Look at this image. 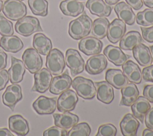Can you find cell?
Listing matches in <instances>:
<instances>
[{
  "mask_svg": "<svg viewBox=\"0 0 153 136\" xmlns=\"http://www.w3.org/2000/svg\"><path fill=\"white\" fill-rule=\"evenodd\" d=\"M78 1H79V0H78Z\"/></svg>",
  "mask_w": 153,
  "mask_h": 136,
  "instance_id": "11a10c76",
  "label": "cell"
},
{
  "mask_svg": "<svg viewBox=\"0 0 153 136\" xmlns=\"http://www.w3.org/2000/svg\"><path fill=\"white\" fill-rule=\"evenodd\" d=\"M10 129L17 135L23 136L29 132V126L27 121L21 115L15 114L8 119Z\"/></svg>",
  "mask_w": 153,
  "mask_h": 136,
  "instance_id": "ac0fdd59",
  "label": "cell"
},
{
  "mask_svg": "<svg viewBox=\"0 0 153 136\" xmlns=\"http://www.w3.org/2000/svg\"><path fill=\"white\" fill-rule=\"evenodd\" d=\"M20 1H23V0H20Z\"/></svg>",
  "mask_w": 153,
  "mask_h": 136,
  "instance_id": "db71d44e",
  "label": "cell"
},
{
  "mask_svg": "<svg viewBox=\"0 0 153 136\" xmlns=\"http://www.w3.org/2000/svg\"><path fill=\"white\" fill-rule=\"evenodd\" d=\"M22 58L25 68L31 74H35L41 69L42 59L35 49L29 48L25 50Z\"/></svg>",
  "mask_w": 153,
  "mask_h": 136,
  "instance_id": "52a82bcc",
  "label": "cell"
},
{
  "mask_svg": "<svg viewBox=\"0 0 153 136\" xmlns=\"http://www.w3.org/2000/svg\"><path fill=\"white\" fill-rule=\"evenodd\" d=\"M123 72L131 83L140 84L142 80V72L139 67L132 61H127L122 65Z\"/></svg>",
  "mask_w": 153,
  "mask_h": 136,
  "instance_id": "603a6c76",
  "label": "cell"
},
{
  "mask_svg": "<svg viewBox=\"0 0 153 136\" xmlns=\"http://www.w3.org/2000/svg\"><path fill=\"white\" fill-rule=\"evenodd\" d=\"M143 3L148 7L153 8V0H142Z\"/></svg>",
  "mask_w": 153,
  "mask_h": 136,
  "instance_id": "681fc988",
  "label": "cell"
},
{
  "mask_svg": "<svg viewBox=\"0 0 153 136\" xmlns=\"http://www.w3.org/2000/svg\"><path fill=\"white\" fill-rule=\"evenodd\" d=\"M91 14L99 17H108L112 11L110 5L103 0H88L85 4Z\"/></svg>",
  "mask_w": 153,
  "mask_h": 136,
  "instance_id": "484cf974",
  "label": "cell"
},
{
  "mask_svg": "<svg viewBox=\"0 0 153 136\" xmlns=\"http://www.w3.org/2000/svg\"><path fill=\"white\" fill-rule=\"evenodd\" d=\"M92 25L93 20L84 13L69 23V35L74 40H78L82 39L89 35Z\"/></svg>",
  "mask_w": 153,
  "mask_h": 136,
  "instance_id": "6da1fadb",
  "label": "cell"
},
{
  "mask_svg": "<svg viewBox=\"0 0 153 136\" xmlns=\"http://www.w3.org/2000/svg\"><path fill=\"white\" fill-rule=\"evenodd\" d=\"M145 123L147 128L153 130V107L151 108L145 116Z\"/></svg>",
  "mask_w": 153,
  "mask_h": 136,
  "instance_id": "7bdbcfd3",
  "label": "cell"
},
{
  "mask_svg": "<svg viewBox=\"0 0 153 136\" xmlns=\"http://www.w3.org/2000/svg\"><path fill=\"white\" fill-rule=\"evenodd\" d=\"M91 133V128L86 122H81L74 125L68 132V136H89Z\"/></svg>",
  "mask_w": 153,
  "mask_h": 136,
  "instance_id": "d590c367",
  "label": "cell"
},
{
  "mask_svg": "<svg viewBox=\"0 0 153 136\" xmlns=\"http://www.w3.org/2000/svg\"><path fill=\"white\" fill-rule=\"evenodd\" d=\"M116 134V127L111 123H106L99 126L96 136H115Z\"/></svg>",
  "mask_w": 153,
  "mask_h": 136,
  "instance_id": "74e56055",
  "label": "cell"
},
{
  "mask_svg": "<svg viewBox=\"0 0 153 136\" xmlns=\"http://www.w3.org/2000/svg\"><path fill=\"white\" fill-rule=\"evenodd\" d=\"M10 80L8 71L5 69L0 71V91L3 90Z\"/></svg>",
  "mask_w": 153,
  "mask_h": 136,
  "instance_id": "b9f144b4",
  "label": "cell"
},
{
  "mask_svg": "<svg viewBox=\"0 0 153 136\" xmlns=\"http://www.w3.org/2000/svg\"><path fill=\"white\" fill-rule=\"evenodd\" d=\"M121 105L131 106L138 98L139 92L135 83H128L126 86L121 89Z\"/></svg>",
  "mask_w": 153,
  "mask_h": 136,
  "instance_id": "83f0119b",
  "label": "cell"
},
{
  "mask_svg": "<svg viewBox=\"0 0 153 136\" xmlns=\"http://www.w3.org/2000/svg\"><path fill=\"white\" fill-rule=\"evenodd\" d=\"M59 8L63 14L76 17L84 11V4L78 0H64L60 2Z\"/></svg>",
  "mask_w": 153,
  "mask_h": 136,
  "instance_id": "cb8c5ba5",
  "label": "cell"
},
{
  "mask_svg": "<svg viewBox=\"0 0 153 136\" xmlns=\"http://www.w3.org/2000/svg\"><path fill=\"white\" fill-rule=\"evenodd\" d=\"M0 136H14L7 128H0Z\"/></svg>",
  "mask_w": 153,
  "mask_h": 136,
  "instance_id": "7dc6e473",
  "label": "cell"
},
{
  "mask_svg": "<svg viewBox=\"0 0 153 136\" xmlns=\"http://www.w3.org/2000/svg\"><path fill=\"white\" fill-rule=\"evenodd\" d=\"M53 117L55 125L65 129L72 128L78 123L79 120V117L77 115L69 111L63 112L62 114H53Z\"/></svg>",
  "mask_w": 153,
  "mask_h": 136,
  "instance_id": "4316f807",
  "label": "cell"
},
{
  "mask_svg": "<svg viewBox=\"0 0 153 136\" xmlns=\"http://www.w3.org/2000/svg\"><path fill=\"white\" fill-rule=\"evenodd\" d=\"M14 28L13 23L0 14V34L2 36L13 35Z\"/></svg>",
  "mask_w": 153,
  "mask_h": 136,
  "instance_id": "8d00e7d4",
  "label": "cell"
},
{
  "mask_svg": "<svg viewBox=\"0 0 153 136\" xmlns=\"http://www.w3.org/2000/svg\"><path fill=\"white\" fill-rule=\"evenodd\" d=\"M21 86L16 83L8 86L2 96L4 105L8 107L11 111H14L16 104L22 99Z\"/></svg>",
  "mask_w": 153,
  "mask_h": 136,
  "instance_id": "30bf717a",
  "label": "cell"
},
{
  "mask_svg": "<svg viewBox=\"0 0 153 136\" xmlns=\"http://www.w3.org/2000/svg\"><path fill=\"white\" fill-rule=\"evenodd\" d=\"M71 86L76 93L84 99H91L96 95V87L90 79L81 76L76 77L72 80Z\"/></svg>",
  "mask_w": 153,
  "mask_h": 136,
  "instance_id": "7a4b0ae2",
  "label": "cell"
},
{
  "mask_svg": "<svg viewBox=\"0 0 153 136\" xmlns=\"http://www.w3.org/2000/svg\"><path fill=\"white\" fill-rule=\"evenodd\" d=\"M150 49H151V55L152 58V62H153V45L150 47Z\"/></svg>",
  "mask_w": 153,
  "mask_h": 136,
  "instance_id": "816d5d0a",
  "label": "cell"
},
{
  "mask_svg": "<svg viewBox=\"0 0 153 136\" xmlns=\"http://www.w3.org/2000/svg\"><path fill=\"white\" fill-rule=\"evenodd\" d=\"M11 66L8 70L10 82L18 83L23 79V76L26 71V68L23 61L11 56Z\"/></svg>",
  "mask_w": 153,
  "mask_h": 136,
  "instance_id": "ffe728a7",
  "label": "cell"
},
{
  "mask_svg": "<svg viewBox=\"0 0 153 136\" xmlns=\"http://www.w3.org/2000/svg\"><path fill=\"white\" fill-rule=\"evenodd\" d=\"M2 6H3V2L2 0H0V12L2 9Z\"/></svg>",
  "mask_w": 153,
  "mask_h": 136,
  "instance_id": "f5cc1de1",
  "label": "cell"
},
{
  "mask_svg": "<svg viewBox=\"0 0 153 136\" xmlns=\"http://www.w3.org/2000/svg\"><path fill=\"white\" fill-rule=\"evenodd\" d=\"M72 80L69 75L68 71L62 75L54 77L50 86V92L54 95H60L69 89L72 85Z\"/></svg>",
  "mask_w": 153,
  "mask_h": 136,
  "instance_id": "4fadbf2b",
  "label": "cell"
},
{
  "mask_svg": "<svg viewBox=\"0 0 153 136\" xmlns=\"http://www.w3.org/2000/svg\"><path fill=\"white\" fill-rule=\"evenodd\" d=\"M105 2L109 5H115L117 4L120 0H105Z\"/></svg>",
  "mask_w": 153,
  "mask_h": 136,
  "instance_id": "f907efd6",
  "label": "cell"
},
{
  "mask_svg": "<svg viewBox=\"0 0 153 136\" xmlns=\"http://www.w3.org/2000/svg\"><path fill=\"white\" fill-rule=\"evenodd\" d=\"M44 136H67L68 132L66 129L59 128L57 126H51L46 129L44 133Z\"/></svg>",
  "mask_w": 153,
  "mask_h": 136,
  "instance_id": "f35d334b",
  "label": "cell"
},
{
  "mask_svg": "<svg viewBox=\"0 0 153 136\" xmlns=\"http://www.w3.org/2000/svg\"><path fill=\"white\" fill-rule=\"evenodd\" d=\"M143 136H153V131L150 129H145L142 132Z\"/></svg>",
  "mask_w": 153,
  "mask_h": 136,
  "instance_id": "c3c4849f",
  "label": "cell"
},
{
  "mask_svg": "<svg viewBox=\"0 0 153 136\" xmlns=\"http://www.w3.org/2000/svg\"><path fill=\"white\" fill-rule=\"evenodd\" d=\"M33 48L41 55L46 56L52 49V43L50 38L42 33L35 34L33 38Z\"/></svg>",
  "mask_w": 153,
  "mask_h": 136,
  "instance_id": "f1b7e54d",
  "label": "cell"
},
{
  "mask_svg": "<svg viewBox=\"0 0 153 136\" xmlns=\"http://www.w3.org/2000/svg\"><path fill=\"white\" fill-rule=\"evenodd\" d=\"M142 72L144 80L153 82V65H150L143 68Z\"/></svg>",
  "mask_w": 153,
  "mask_h": 136,
  "instance_id": "60d3db41",
  "label": "cell"
},
{
  "mask_svg": "<svg viewBox=\"0 0 153 136\" xmlns=\"http://www.w3.org/2000/svg\"><path fill=\"white\" fill-rule=\"evenodd\" d=\"M32 107L39 114H52L57 107V98L40 96L33 102Z\"/></svg>",
  "mask_w": 153,
  "mask_h": 136,
  "instance_id": "7c38bea8",
  "label": "cell"
},
{
  "mask_svg": "<svg viewBox=\"0 0 153 136\" xmlns=\"http://www.w3.org/2000/svg\"><path fill=\"white\" fill-rule=\"evenodd\" d=\"M151 108L149 101L144 96L138 97L131 105L133 116L138 119L142 123L143 122L145 116Z\"/></svg>",
  "mask_w": 153,
  "mask_h": 136,
  "instance_id": "4dcf8cb0",
  "label": "cell"
},
{
  "mask_svg": "<svg viewBox=\"0 0 153 136\" xmlns=\"http://www.w3.org/2000/svg\"><path fill=\"white\" fill-rule=\"evenodd\" d=\"M143 95L149 102L153 103V84L145 86L143 90Z\"/></svg>",
  "mask_w": 153,
  "mask_h": 136,
  "instance_id": "ee69618b",
  "label": "cell"
},
{
  "mask_svg": "<svg viewBox=\"0 0 153 136\" xmlns=\"http://www.w3.org/2000/svg\"><path fill=\"white\" fill-rule=\"evenodd\" d=\"M103 46V43L94 37H84L78 43L79 50L87 56L99 54Z\"/></svg>",
  "mask_w": 153,
  "mask_h": 136,
  "instance_id": "8fae6325",
  "label": "cell"
},
{
  "mask_svg": "<svg viewBox=\"0 0 153 136\" xmlns=\"http://www.w3.org/2000/svg\"><path fill=\"white\" fill-rule=\"evenodd\" d=\"M126 32V23L119 19H115L109 25L106 36L111 43L115 44L120 41Z\"/></svg>",
  "mask_w": 153,
  "mask_h": 136,
  "instance_id": "9a60e30c",
  "label": "cell"
},
{
  "mask_svg": "<svg viewBox=\"0 0 153 136\" xmlns=\"http://www.w3.org/2000/svg\"><path fill=\"white\" fill-rule=\"evenodd\" d=\"M105 80L117 89H121L128 83L124 72L119 69H109L105 74Z\"/></svg>",
  "mask_w": 153,
  "mask_h": 136,
  "instance_id": "2e32d148",
  "label": "cell"
},
{
  "mask_svg": "<svg viewBox=\"0 0 153 136\" xmlns=\"http://www.w3.org/2000/svg\"><path fill=\"white\" fill-rule=\"evenodd\" d=\"M15 31L19 34L27 37L35 32H42L43 29L36 17L28 16L17 20L15 25Z\"/></svg>",
  "mask_w": 153,
  "mask_h": 136,
  "instance_id": "3957f363",
  "label": "cell"
},
{
  "mask_svg": "<svg viewBox=\"0 0 153 136\" xmlns=\"http://www.w3.org/2000/svg\"><path fill=\"white\" fill-rule=\"evenodd\" d=\"M2 10L7 18L14 21L21 19L27 13L25 4L20 0H7L3 4Z\"/></svg>",
  "mask_w": 153,
  "mask_h": 136,
  "instance_id": "277c9868",
  "label": "cell"
},
{
  "mask_svg": "<svg viewBox=\"0 0 153 136\" xmlns=\"http://www.w3.org/2000/svg\"><path fill=\"white\" fill-rule=\"evenodd\" d=\"M7 55L2 50H0V71L5 69L7 67Z\"/></svg>",
  "mask_w": 153,
  "mask_h": 136,
  "instance_id": "bcb514c9",
  "label": "cell"
},
{
  "mask_svg": "<svg viewBox=\"0 0 153 136\" xmlns=\"http://www.w3.org/2000/svg\"><path fill=\"white\" fill-rule=\"evenodd\" d=\"M78 101L76 93L72 90L68 89L62 93L57 101V110L62 113L72 111Z\"/></svg>",
  "mask_w": 153,
  "mask_h": 136,
  "instance_id": "9c48e42d",
  "label": "cell"
},
{
  "mask_svg": "<svg viewBox=\"0 0 153 136\" xmlns=\"http://www.w3.org/2000/svg\"><path fill=\"white\" fill-rule=\"evenodd\" d=\"M65 63L70 69L72 76L76 75L84 71V61L79 52L75 49H69L66 50Z\"/></svg>",
  "mask_w": 153,
  "mask_h": 136,
  "instance_id": "8992f818",
  "label": "cell"
},
{
  "mask_svg": "<svg viewBox=\"0 0 153 136\" xmlns=\"http://www.w3.org/2000/svg\"><path fill=\"white\" fill-rule=\"evenodd\" d=\"M97 98L106 104H109L114 99V92L112 86L106 81L95 82Z\"/></svg>",
  "mask_w": 153,
  "mask_h": 136,
  "instance_id": "e0dca14e",
  "label": "cell"
},
{
  "mask_svg": "<svg viewBox=\"0 0 153 136\" xmlns=\"http://www.w3.org/2000/svg\"><path fill=\"white\" fill-rule=\"evenodd\" d=\"M136 22L138 25L143 26L153 25V8H146L137 13Z\"/></svg>",
  "mask_w": 153,
  "mask_h": 136,
  "instance_id": "e575fe53",
  "label": "cell"
},
{
  "mask_svg": "<svg viewBox=\"0 0 153 136\" xmlns=\"http://www.w3.org/2000/svg\"><path fill=\"white\" fill-rule=\"evenodd\" d=\"M126 1L127 4L136 10L140 9L143 4L142 0H126Z\"/></svg>",
  "mask_w": 153,
  "mask_h": 136,
  "instance_id": "f6af8a7d",
  "label": "cell"
},
{
  "mask_svg": "<svg viewBox=\"0 0 153 136\" xmlns=\"http://www.w3.org/2000/svg\"><path fill=\"white\" fill-rule=\"evenodd\" d=\"M0 47L5 52L17 53L23 49V43L16 35L3 36L0 40Z\"/></svg>",
  "mask_w": 153,
  "mask_h": 136,
  "instance_id": "f546056e",
  "label": "cell"
},
{
  "mask_svg": "<svg viewBox=\"0 0 153 136\" xmlns=\"http://www.w3.org/2000/svg\"><path fill=\"white\" fill-rule=\"evenodd\" d=\"M27 3L32 13L45 17L48 14V2L46 0H28Z\"/></svg>",
  "mask_w": 153,
  "mask_h": 136,
  "instance_id": "836d02e7",
  "label": "cell"
},
{
  "mask_svg": "<svg viewBox=\"0 0 153 136\" xmlns=\"http://www.w3.org/2000/svg\"><path fill=\"white\" fill-rule=\"evenodd\" d=\"M108 65L106 57L102 54L94 55L91 56L85 65V71L91 75H96L104 71Z\"/></svg>",
  "mask_w": 153,
  "mask_h": 136,
  "instance_id": "5bb4252c",
  "label": "cell"
},
{
  "mask_svg": "<svg viewBox=\"0 0 153 136\" xmlns=\"http://www.w3.org/2000/svg\"><path fill=\"white\" fill-rule=\"evenodd\" d=\"M53 76L47 68H43L34 74V84L32 91L44 93L50 88Z\"/></svg>",
  "mask_w": 153,
  "mask_h": 136,
  "instance_id": "ba28073f",
  "label": "cell"
},
{
  "mask_svg": "<svg viewBox=\"0 0 153 136\" xmlns=\"http://www.w3.org/2000/svg\"><path fill=\"white\" fill-rule=\"evenodd\" d=\"M109 21L106 17H101L96 19L93 22L91 34L98 39H103L106 35Z\"/></svg>",
  "mask_w": 153,
  "mask_h": 136,
  "instance_id": "d6a6232c",
  "label": "cell"
},
{
  "mask_svg": "<svg viewBox=\"0 0 153 136\" xmlns=\"http://www.w3.org/2000/svg\"><path fill=\"white\" fill-rule=\"evenodd\" d=\"M114 10L119 19L123 21L126 24L132 25L136 20V15L132 8L124 2L116 4Z\"/></svg>",
  "mask_w": 153,
  "mask_h": 136,
  "instance_id": "d4e9b609",
  "label": "cell"
},
{
  "mask_svg": "<svg viewBox=\"0 0 153 136\" xmlns=\"http://www.w3.org/2000/svg\"><path fill=\"white\" fill-rule=\"evenodd\" d=\"M142 42L140 34L136 31L128 32L120 40V47L124 50H132V49Z\"/></svg>",
  "mask_w": 153,
  "mask_h": 136,
  "instance_id": "1f68e13d",
  "label": "cell"
},
{
  "mask_svg": "<svg viewBox=\"0 0 153 136\" xmlns=\"http://www.w3.org/2000/svg\"><path fill=\"white\" fill-rule=\"evenodd\" d=\"M143 38L148 43H153V26L149 28L140 27Z\"/></svg>",
  "mask_w": 153,
  "mask_h": 136,
  "instance_id": "ab89813d",
  "label": "cell"
},
{
  "mask_svg": "<svg viewBox=\"0 0 153 136\" xmlns=\"http://www.w3.org/2000/svg\"><path fill=\"white\" fill-rule=\"evenodd\" d=\"M132 52L134 58L140 65L148 67L152 64V58L151 51L144 44H139L132 49Z\"/></svg>",
  "mask_w": 153,
  "mask_h": 136,
  "instance_id": "44dd1931",
  "label": "cell"
},
{
  "mask_svg": "<svg viewBox=\"0 0 153 136\" xmlns=\"http://www.w3.org/2000/svg\"><path fill=\"white\" fill-rule=\"evenodd\" d=\"M45 66L51 74L58 75L65 68V60L63 53L57 49H53L47 55Z\"/></svg>",
  "mask_w": 153,
  "mask_h": 136,
  "instance_id": "5b68a950",
  "label": "cell"
},
{
  "mask_svg": "<svg viewBox=\"0 0 153 136\" xmlns=\"http://www.w3.org/2000/svg\"><path fill=\"white\" fill-rule=\"evenodd\" d=\"M139 125L137 118L130 113L126 114L120 123L121 132L124 136L136 135Z\"/></svg>",
  "mask_w": 153,
  "mask_h": 136,
  "instance_id": "d6986e66",
  "label": "cell"
},
{
  "mask_svg": "<svg viewBox=\"0 0 153 136\" xmlns=\"http://www.w3.org/2000/svg\"><path fill=\"white\" fill-rule=\"evenodd\" d=\"M103 54L109 61L116 66L123 65L128 58L120 47L112 45L107 46L103 50Z\"/></svg>",
  "mask_w": 153,
  "mask_h": 136,
  "instance_id": "7402d4cb",
  "label": "cell"
}]
</instances>
